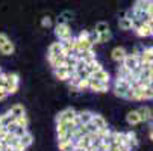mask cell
<instances>
[{
	"label": "cell",
	"mask_w": 153,
	"mask_h": 151,
	"mask_svg": "<svg viewBox=\"0 0 153 151\" xmlns=\"http://www.w3.org/2000/svg\"><path fill=\"white\" fill-rule=\"evenodd\" d=\"M55 35H56V38L59 41H67V39H70L73 36L71 29H70V26L67 23H58L55 26Z\"/></svg>",
	"instance_id": "obj_1"
},
{
	"label": "cell",
	"mask_w": 153,
	"mask_h": 151,
	"mask_svg": "<svg viewBox=\"0 0 153 151\" xmlns=\"http://www.w3.org/2000/svg\"><path fill=\"white\" fill-rule=\"evenodd\" d=\"M129 88H130V83H129L126 79H123V77H117V79H115V83H114V94H115L117 97L124 98V95H126V92H127Z\"/></svg>",
	"instance_id": "obj_2"
},
{
	"label": "cell",
	"mask_w": 153,
	"mask_h": 151,
	"mask_svg": "<svg viewBox=\"0 0 153 151\" xmlns=\"http://www.w3.org/2000/svg\"><path fill=\"white\" fill-rule=\"evenodd\" d=\"M18 85H20V76L17 73H11L8 74V80H6V85H5V88L8 91V94H15L18 91Z\"/></svg>",
	"instance_id": "obj_3"
},
{
	"label": "cell",
	"mask_w": 153,
	"mask_h": 151,
	"mask_svg": "<svg viewBox=\"0 0 153 151\" xmlns=\"http://www.w3.org/2000/svg\"><path fill=\"white\" fill-rule=\"evenodd\" d=\"M121 65H124L126 68H129L130 71L135 70L138 65H140V55L135 53V55H126L124 59L121 60Z\"/></svg>",
	"instance_id": "obj_4"
},
{
	"label": "cell",
	"mask_w": 153,
	"mask_h": 151,
	"mask_svg": "<svg viewBox=\"0 0 153 151\" xmlns=\"http://www.w3.org/2000/svg\"><path fill=\"white\" fill-rule=\"evenodd\" d=\"M108 88H109V83H103V82H99V80L90 77V89H91L93 92L102 94V92H106Z\"/></svg>",
	"instance_id": "obj_5"
},
{
	"label": "cell",
	"mask_w": 153,
	"mask_h": 151,
	"mask_svg": "<svg viewBox=\"0 0 153 151\" xmlns=\"http://www.w3.org/2000/svg\"><path fill=\"white\" fill-rule=\"evenodd\" d=\"M76 110L74 109H71V107H68V109H64L62 112H59L58 115H56V121H71L74 116H76Z\"/></svg>",
	"instance_id": "obj_6"
},
{
	"label": "cell",
	"mask_w": 153,
	"mask_h": 151,
	"mask_svg": "<svg viewBox=\"0 0 153 151\" xmlns=\"http://www.w3.org/2000/svg\"><path fill=\"white\" fill-rule=\"evenodd\" d=\"M135 33L138 35V36H143V38H147V36H153V29L146 23H141L140 26H137L135 27Z\"/></svg>",
	"instance_id": "obj_7"
},
{
	"label": "cell",
	"mask_w": 153,
	"mask_h": 151,
	"mask_svg": "<svg viewBox=\"0 0 153 151\" xmlns=\"http://www.w3.org/2000/svg\"><path fill=\"white\" fill-rule=\"evenodd\" d=\"M93 49V44L88 41V39H77L76 38V47H74V52L76 53H82L85 50H90Z\"/></svg>",
	"instance_id": "obj_8"
},
{
	"label": "cell",
	"mask_w": 153,
	"mask_h": 151,
	"mask_svg": "<svg viewBox=\"0 0 153 151\" xmlns=\"http://www.w3.org/2000/svg\"><path fill=\"white\" fill-rule=\"evenodd\" d=\"M55 76H56V79H59L61 82H68V79H70V71H68V68H65V67H59V68H55Z\"/></svg>",
	"instance_id": "obj_9"
},
{
	"label": "cell",
	"mask_w": 153,
	"mask_h": 151,
	"mask_svg": "<svg viewBox=\"0 0 153 151\" xmlns=\"http://www.w3.org/2000/svg\"><path fill=\"white\" fill-rule=\"evenodd\" d=\"M49 57V63L52 65V68L55 70V68H59V67H62L64 65V59H65V56L64 55H58V56H47Z\"/></svg>",
	"instance_id": "obj_10"
},
{
	"label": "cell",
	"mask_w": 153,
	"mask_h": 151,
	"mask_svg": "<svg viewBox=\"0 0 153 151\" xmlns=\"http://www.w3.org/2000/svg\"><path fill=\"white\" fill-rule=\"evenodd\" d=\"M90 77H91V79H96V80H99V82H103V83H109V74H108V71H105L103 68L99 70V71H96V73H93Z\"/></svg>",
	"instance_id": "obj_11"
},
{
	"label": "cell",
	"mask_w": 153,
	"mask_h": 151,
	"mask_svg": "<svg viewBox=\"0 0 153 151\" xmlns=\"http://www.w3.org/2000/svg\"><path fill=\"white\" fill-rule=\"evenodd\" d=\"M118 26H120V29H121V30H130V29H134L132 18L127 17V15H124L123 18H120V21H118Z\"/></svg>",
	"instance_id": "obj_12"
},
{
	"label": "cell",
	"mask_w": 153,
	"mask_h": 151,
	"mask_svg": "<svg viewBox=\"0 0 153 151\" xmlns=\"http://www.w3.org/2000/svg\"><path fill=\"white\" fill-rule=\"evenodd\" d=\"M126 55H127V53H126V50H124L123 47H115V49L111 52V57H112L115 62H121Z\"/></svg>",
	"instance_id": "obj_13"
},
{
	"label": "cell",
	"mask_w": 153,
	"mask_h": 151,
	"mask_svg": "<svg viewBox=\"0 0 153 151\" xmlns=\"http://www.w3.org/2000/svg\"><path fill=\"white\" fill-rule=\"evenodd\" d=\"M103 67H102V63L100 62H97L96 59H93V60H90V62H86V71L90 73V76L93 74V73H96V71H99V70H102Z\"/></svg>",
	"instance_id": "obj_14"
},
{
	"label": "cell",
	"mask_w": 153,
	"mask_h": 151,
	"mask_svg": "<svg viewBox=\"0 0 153 151\" xmlns=\"http://www.w3.org/2000/svg\"><path fill=\"white\" fill-rule=\"evenodd\" d=\"M138 113H140V118H141V121H146V122H149V121H150V118L153 116L152 110L149 109L147 106H143V107H140V109H138Z\"/></svg>",
	"instance_id": "obj_15"
},
{
	"label": "cell",
	"mask_w": 153,
	"mask_h": 151,
	"mask_svg": "<svg viewBox=\"0 0 153 151\" xmlns=\"http://www.w3.org/2000/svg\"><path fill=\"white\" fill-rule=\"evenodd\" d=\"M91 122H93L97 128H105V127H108V122H106V119H105L102 115H96V113H93Z\"/></svg>",
	"instance_id": "obj_16"
},
{
	"label": "cell",
	"mask_w": 153,
	"mask_h": 151,
	"mask_svg": "<svg viewBox=\"0 0 153 151\" xmlns=\"http://www.w3.org/2000/svg\"><path fill=\"white\" fill-rule=\"evenodd\" d=\"M126 121H127L130 125L140 124V122H141V118H140L138 110H132V112H129V113H127V116H126Z\"/></svg>",
	"instance_id": "obj_17"
},
{
	"label": "cell",
	"mask_w": 153,
	"mask_h": 151,
	"mask_svg": "<svg viewBox=\"0 0 153 151\" xmlns=\"http://www.w3.org/2000/svg\"><path fill=\"white\" fill-rule=\"evenodd\" d=\"M14 50H15V47H14V42H11V41L5 42L3 46H0V53L5 55V56H11V55L14 53Z\"/></svg>",
	"instance_id": "obj_18"
},
{
	"label": "cell",
	"mask_w": 153,
	"mask_h": 151,
	"mask_svg": "<svg viewBox=\"0 0 153 151\" xmlns=\"http://www.w3.org/2000/svg\"><path fill=\"white\" fill-rule=\"evenodd\" d=\"M76 116L79 118V121H80L82 124H88V122H91L93 112H90V110H82V112H77Z\"/></svg>",
	"instance_id": "obj_19"
},
{
	"label": "cell",
	"mask_w": 153,
	"mask_h": 151,
	"mask_svg": "<svg viewBox=\"0 0 153 151\" xmlns=\"http://www.w3.org/2000/svg\"><path fill=\"white\" fill-rule=\"evenodd\" d=\"M62 53V42L58 41V42H53L49 49V56H58Z\"/></svg>",
	"instance_id": "obj_20"
},
{
	"label": "cell",
	"mask_w": 153,
	"mask_h": 151,
	"mask_svg": "<svg viewBox=\"0 0 153 151\" xmlns=\"http://www.w3.org/2000/svg\"><path fill=\"white\" fill-rule=\"evenodd\" d=\"M79 56H80V59H83L85 62H90V60L96 59V53H94V50H93V49H90V50H85V52L79 53Z\"/></svg>",
	"instance_id": "obj_21"
},
{
	"label": "cell",
	"mask_w": 153,
	"mask_h": 151,
	"mask_svg": "<svg viewBox=\"0 0 153 151\" xmlns=\"http://www.w3.org/2000/svg\"><path fill=\"white\" fill-rule=\"evenodd\" d=\"M14 118H15V116L11 113V110H8L6 113L0 115V125H5V127H6L11 121H14Z\"/></svg>",
	"instance_id": "obj_22"
},
{
	"label": "cell",
	"mask_w": 153,
	"mask_h": 151,
	"mask_svg": "<svg viewBox=\"0 0 153 151\" xmlns=\"http://www.w3.org/2000/svg\"><path fill=\"white\" fill-rule=\"evenodd\" d=\"M11 113H12L14 116H21V115H25V113H26L25 106H23V104H14V106L11 107Z\"/></svg>",
	"instance_id": "obj_23"
},
{
	"label": "cell",
	"mask_w": 153,
	"mask_h": 151,
	"mask_svg": "<svg viewBox=\"0 0 153 151\" xmlns=\"http://www.w3.org/2000/svg\"><path fill=\"white\" fill-rule=\"evenodd\" d=\"M150 5H152V2H150V0H137V2H135V5H134V8H137V9H141V11H149Z\"/></svg>",
	"instance_id": "obj_24"
},
{
	"label": "cell",
	"mask_w": 153,
	"mask_h": 151,
	"mask_svg": "<svg viewBox=\"0 0 153 151\" xmlns=\"http://www.w3.org/2000/svg\"><path fill=\"white\" fill-rule=\"evenodd\" d=\"M140 57H141L143 60L153 62V47H147V49H144V52L140 55Z\"/></svg>",
	"instance_id": "obj_25"
},
{
	"label": "cell",
	"mask_w": 153,
	"mask_h": 151,
	"mask_svg": "<svg viewBox=\"0 0 153 151\" xmlns=\"http://www.w3.org/2000/svg\"><path fill=\"white\" fill-rule=\"evenodd\" d=\"M59 151H68L71 148H74V139H68L65 142H59Z\"/></svg>",
	"instance_id": "obj_26"
},
{
	"label": "cell",
	"mask_w": 153,
	"mask_h": 151,
	"mask_svg": "<svg viewBox=\"0 0 153 151\" xmlns=\"http://www.w3.org/2000/svg\"><path fill=\"white\" fill-rule=\"evenodd\" d=\"M20 142L23 144L25 147H30V145H32V142H33V136H32V133L26 132L23 136L20 138Z\"/></svg>",
	"instance_id": "obj_27"
},
{
	"label": "cell",
	"mask_w": 153,
	"mask_h": 151,
	"mask_svg": "<svg viewBox=\"0 0 153 151\" xmlns=\"http://www.w3.org/2000/svg\"><path fill=\"white\" fill-rule=\"evenodd\" d=\"M14 121L17 122V125H18V127H25V128H27V125H29V119H27V116H26V115L15 116V118H14Z\"/></svg>",
	"instance_id": "obj_28"
},
{
	"label": "cell",
	"mask_w": 153,
	"mask_h": 151,
	"mask_svg": "<svg viewBox=\"0 0 153 151\" xmlns=\"http://www.w3.org/2000/svg\"><path fill=\"white\" fill-rule=\"evenodd\" d=\"M68 130V125L65 121H56V133L58 135H62Z\"/></svg>",
	"instance_id": "obj_29"
},
{
	"label": "cell",
	"mask_w": 153,
	"mask_h": 151,
	"mask_svg": "<svg viewBox=\"0 0 153 151\" xmlns=\"http://www.w3.org/2000/svg\"><path fill=\"white\" fill-rule=\"evenodd\" d=\"M143 97H144V100H153V85L144 86L143 88Z\"/></svg>",
	"instance_id": "obj_30"
},
{
	"label": "cell",
	"mask_w": 153,
	"mask_h": 151,
	"mask_svg": "<svg viewBox=\"0 0 153 151\" xmlns=\"http://www.w3.org/2000/svg\"><path fill=\"white\" fill-rule=\"evenodd\" d=\"M77 89L79 91H85V89H90V77L86 79H80L77 83Z\"/></svg>",
	"instance_id": "obj_31"
},
{
	"label": "cell",
	"mask_w": 153,
	"mask_h": 151,
	"mask_svg": "<svg viewBox=\"0 0 153 151\" xmlns=\"http://www.w3.org/2000/svg\"><path fill=\"white\" fill-rule=\"evenodd\" d=\"M124 136L127 138V141L130 144H132V147H137L138 145V139H137V135L134 132H127V133H124Z\"/></svg>",
	"instance_id": "obj_32"
},
{
	"label": "cell",
	"mask_w": 153,
	"mask_h": 151,
	"mask_svg": "<svg viewBox=\"0 0 153 151\" xmlns=\"http://www.w3.org/2000/svg\"><path fill=\"white\" fill-rule=\"evenodd\" d=\"M109 39H111V30L109 29L99 33V42H108Z\"/></svg>",
	"instance_id": "obj_33"
},
{
	"label": "cell",
	"mask_w": 153,
	"mask_h": 151,
	"mask_svg": "<svg viewBox=\"0 0 153 151\" xmlns=\"http://www.w3.org/2000/svg\"><path fill=\"white\" fill-rule=\"evenodd\" d=\"M88 41L91 42V44L94 46V44H97L99 42V32H90V36H88Z\"/></svg>",
	"instance_id": "obj_34"
},
{
	"label": "cell",
	"mask_w": 153,
	"mask_h": 151,
	"mask_svg": "<svg viewBox=\"0 0 153 151\" xmlns=\"http://www.w3.org/2000/svg\"><path fill=\"white\" fill-rule=\"evenodd\" d=\"M109 27H108V23H105V21H100V23H97V26H96V32H105V30H108Z\"/></svg>",
	"instance_id": "obj_35"
},
{
	"label": "cell",
	"mask_w": 153,
	"mask_h": 151,
	"mask_svg": "<svg viewBox=\"0 0 153 151\" xmlns=\"http://www.w3.org/2000/svg\"><path fill=\"white\" fill-rule=\"evenodd\" d=\"M68 139H73L68 132H65V133H62V135H58V144H59V142H65V141H68Z\"/></svg>",
	"instance_id": "obj_36"
},
{
	"label": "cell",
	"mask_w": 153,
	"mask_h": 151,
	"mask_svg": "<svg viewBox=\"0 0 153 151\" xmlns=\"http://www.w3.org/2000/svg\"><path fill=\"white\" fill-rule=\"evenodd\" d=\"M130 73V70L129 68H126L124 65H121L120 68H118V77H123V79H126V76Z\"/></svg>",
	"instance_id": "obj_37"
},
{
	"label": "cell",
	"mask_w": 153,
	"mask_h": 151,
	"mask_svg": "<svg viewBox=\"0 0 153 151\" xmlns=\"http://www.w3.org/2000/svg\"><path fill=\"white\" fill-rule=\"evenodd\" d=\"M26 132H27V128H25V127H17V128H15V132H14V135H15L17 138H21Z\"/></svg>",
	"instance_id": "obj_38"
},
{
	"label": "cell",
	"mask_w": 153,
	"mask_h": 151,
	"mask_svg": "<svg viewBox=\"0 0 153 151\" xmlns=\"http://www.w3.org/2000/svg\"><path fill=\"white\" fill-rule=\"evenodd\" d=\"M41 24H42V27H50L52 26V18L50 17H44L41 20Z\"/></svg>",
	"instance_id": "obj_39"
},
{
	"label": "cell",
	"mask_w": 153,
	"mask_h": 151,
	"mask_svg": "<svg viewBox=\"0 0 153 151\" xmlns=\"http://www.w3.org/2000/svg\"><path fill=\"white\" fill-rule=\"evenodd\" d=\"M8 95H9V94H8V91H6V88H5V86H0V101H2V100H5Z\"/></svg>",
	"instance_id": "obj_40"
},
{
	"label": "cell",
	"mask_w": 153,
	"mask_h": 151,
	"mask_svg": "<svg viewBox=\"0 0 153 151\" xmlns=\"http://www.w3.org/2000/svg\"><path fill=\"white\" fill-rule=\"evenodd\" d=\"M88 36H90V32H88V30H82V32L79 33L77 39H88Z\"/></svg>",
	"instance_id": "obj_41"
},
{
	"label": "cell",
	"mask_w": 153,
	"mask_h": 151,
	"mask_svg": "<svg viewBox=\"0 0 153 151\" xmlns=\"http://www.w3.org/2000/svg\"><path fill=\"white\" fill-rule=\"evenodd\" d=\"M14 150H15V151H26V150H27V147H25L21 142H18L17 145H14Z\"/></svg>",
	"instance_id": "obj_42"
},
{
	"label": "cell",
	"mask_w": 153,
	"mask_h": 151,
	"mask_svg": "<svg viewBox=\"0 0 153 151\" xmlns=\"http://www.w3.org/2000/svg\"><path fill=\"white\" fill-rule=\"evenodd\" d=\"M8 41H9V38H8L6 33H0V46H3L5 42H8Z\"/></svg>",
	"instance_id": "obj_43"
},
{
	"label": "cell",
	"mask_w": 153,
	"mask_h": 151,
	"mask_svg": "<svg viewBox=\"0 0 153 151\" xmlns=\"http://www.w3.org/2000/svg\"><path fill=\"white\" fill-rule=\"evenodd\" d=\"M6 133H8V128H6L5 125H0V139H2Z\"/></svg>",
	"instance_id": "obj_44"
},
{
	"label": "cell",
	"mask_w": 153,
	"mask_h": 151,
	"mask_svg": "<svg viewBox=\"0 0 153 151\" xmlns=\"http://www.w3.org/2000/svg\"><path fill=\"white\" fill-rule=\"evenodd\" d=\"M109 151H123V148L120 145H112L111 148H109Z\"/></svg>",
	"instance_id": "obj_45"
},
{
	"label": "cell",
	"mask_w": 153,
	"mask_h": 151,
	"mask_svg": "<svg viewBox=\"0 0 153 151\" xmlns=\"http://www.w3.org/2000/svg\"><path fill=\"white\" fill-rule=\"evenodd\" d=\"M5 147H6V144H5L3 141H0V151H3V150H5Z\"/></svg>",
	"instance_id": "obj_46"
},
{
	"label": "cell",
	"mask_w": 153,
	"mask_h": 151,
	"mask_svg": "<svg viewBox=\"0 0 153 151\" xmlns=\"http://www.w3.org/2000/svg\"><path fill=\"white\" fill-rule=\"evenodd\" d=\"M150 139L153 141V128H152V130H150Z\"/></svg>",
	"instance_id": "obj_47"
},
{
	"label": "cell",
	"mask_w": 153,
	"mask_h": 151,
	"mask_svg": "<svg viewBox=\"0 0 153 151\" xmlns=\"http://www.w3.org/2000/svg\"><path fill=\"white\" fill-rule=\"evenodd\" d=\"M0 73H2V68H0Z\"/></svg>",
	"instance_id": "obj_48"
},
{
	"label": "cell",
	"mask_w": 153,
	"mask_h": 151,
	"mask_svg": "<svg viewBox=\"0 0 153 151\" xmlns=\"http://www.w3.org/2000/svg\"><path fill=\"white\" fill-rule=\"evenodd\" d=\"M3 151H5V150H3Z\"/></svg>",
	"instance_id": "obj_49"
}]
</instances>
